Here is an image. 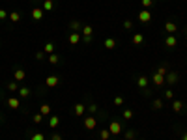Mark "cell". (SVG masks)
Listing matches in <instances>:
<instances>
[{
  "mask_svg": "<svg viewBox=\"0 0 187 140\" xmlns=\"http://www.w3.org/2000/svg\"><path fill=\"white\" fill-rule=\"evenodd\" d=\"M96 125H97V120H96L94 116H86V118H84V127H86L88 131H94Z\"/></svg>",
  "mask_w": 187,
  "mask_h": 140,
  "instance_id": "6da1fadb",
  "label": "cell"
},
{
  "mask_svg": "<svg viewBox=\"0 0 187 140\" xmlns=\"http://www.w3.org/2000/svg\"><path fill=\"white\" fill-rule=\"evenodd\" d=\"M114 105H116V107H122V105H124V97H122V95H116V97H114Z\"/></svg>",
  "mask_w": 187,
  "mask_h": 140,
  "instance_id": "d6a6232c",
  "label": "cell"
},
{
  "mask_svg": "<svg viewBox=\"0 0 187 140\" xmlns=\"http://www.w3.org/2000/svg\"><path fill=\"white\" fill-rule=\"evenodd\" d=\"M92 34H94V26L84 24V26H82V37H88V36H92Z\"/></svg>",
  "mask_w": 187,
  "mask_h": 140,
  "instance_id": "d6986e66",
  "label": "cell"
},
{
  "mask_svg": "<svg viewBox=\"0 0 187 140\" xmlns=\"http://www.w3.org/2000/svg\"><path fill=\"white\" fill-rule=\"evenodd\" d=\"M51 140H64V138H62V135H58V133H54V135L51 137Z\"/></svg>",
  "mask_w": 187,
  "mask_h": 140,
  "instance_id": "60d3db41",
  "label": "cell"
},
{
  "mask_svg": "<svg viewBox=\"0 0 187 140\" xmlns=\"http://www.w3.org/2000/svg\"><path fill=\"white\" fill-rule=\"evenodd\" d=\"M109 131H111V135H120V133L124 131V127H122L120 122H112V123L109 125Z\"/></svg>",
  "mask_w": 187,
  "mask_h": 140,
  "instance_id": "7a4b0ae2",
  "label": "cell"
},
{
  "mask_svg": "<svg viewBox=\"0 0 187 140\" xmlns=\"http://www.w3.org/2000/svg\"><path fill=\"white\" fill-rule=\"evenodd\" d=\"M73 112H75V116H82V114L86 112V107H84L82 103H77V105L73 107Z\"/></svg>",
  "mask_w": 187,
  "mask_h": 140,
  "instance_id": "7c38bea8",
  "label": "cell"
},
{
  "mask_svg": "<svg viewBox=\"0 0 187 140\" xmlns=\"http://www.w3.org/2000/svg\"><path fill=\"white\" fill-rule=\"evenodd\" d=\"M19 97H22V99L30 97V88H26V86H21V88H19Z\"/></svg>",
  "mask_w": 187,
  "mask_h": 140,
  "instance_id": "ffe728a7",
  "label": "cell"
},
{
  "mask_svg": "<svg viewBox=\"0 0 187 140\" xmlns=\"http://www.w3.org/2000/svg\"><path fill=\"white\" fill-rule=\"evenodd\" d=\"M41 9H43V11H52V9H54V2H52V0H43Z\"/></svg>",
  "mask_w": 187,
  "mask_h": 140,
  "instance_id": "e0dca14e",
  "label": "cell"
},
{
  "mask_svg": "<svg viewBox=\"0 0 187 140\" xmlns=\"http://www.w3.org/2000/svg\"><path fill=\"white\" fill-rule=\"evenodd\" d=\"M67 41H69V45H77L79 41H82V37L79 36V32H71L69 37H67Z\"/></svg>",
  "mask_w": 187,
  "mask_h": 140,
  "instance_id": "52a82bcc",
  "label": "cell"
},
{
  "mask_svg": "<svg viewBox=\"0 0 187 140\" xmlns=\"http://www.w3.org/2000/svg\"><path fill=\"white\" fill-rule=\"evenodd\" d=\"M165 82H169V86L176 84V82H178V75H176L174 71H169V73L165 75Z\"/></svg>",
  "mask_w": 187,
  "mask_h": 140,
  "instance_id": "5b68a950",
  "label": "cell"
},
{
  "mask_svg": "<svg viewBox=\"0 0 187 140\" xmlns=\"http://www.w3.org/2000/svg\"><path fill=\"white\" fill-rule=\"evenodd\" d=\"M88 110H90V112H92V114H94V112H96V110H97V107H96V105H90V107H88Z\"/></svg>",
  "mask_w": 187,
  "mask_h": 140,
  "instance_id": "b9f144b4",
  "label": "cell"
},
{
  "mask_svg": "<svg viewBox=\"0 0 187 140\" xmlns=\"http://www.w3.org/2000/svg\"><path fill=\"white\" fill-rule=\"evenodd\" d=\"M154 2H155V0H142V6H144V9H150V7L154 6Z\"/></svg>",
  "mask_w": 187,
  "mask_h": 140,
  "instance_id": "836d02e7",
  "label": "cell"
},
{
  "mask_svg": "<svg viewBox=\"0 0 187 140\" xmlns=\"http://www.w3.org/2000/svg\"><path fill=\"white\" fill-rule=\"evenodd\" d=\"M139 21H140V22H150V21H152V11H148V9L139 11Z\"/></svg>",
  "mask_w": 187,
  "mask_h": 140,
  "instance_id": "3957f363",
  "label": "cell"
},
{
  "mask_svg": "<svg viewBox=\"0 0 187 140\" xmlns=\"http://www.w3.org/2000/svg\"><path fill=\"white\" fill-rule=\"evenodd\" d=\"M45 58H47V54H45L43 51H41V52H36V60H45Z\"/></svg>",
  "mask_w": 187,
  "mask_h": 140,
  "instance_id": "74e56055",
  "label": "cell"
},
{
  "mask_svg": "<svg viewBox=\"0 0 187 140\" xmlns=\"http://www.w3.org/2000/svg\"><path fill=\"white\" fill-rule=\"evenodd\" d=\"M58 125H60V118H58V116H51V118H49V127H51V129H56Z\"/></svg>",
  "mask_w": 187,
  "mask_h": 140,
  "instance_id": "2e32d148",
  "label": "cell"
},
{
  "mask_svg": "<svg viewBox=\"0 0 187 140\" xmlns=\"http://www.w3.org/2000/svg\"><path fill=\"white\" fill-rule=\"evenodd\" d=\"M152 109H154V110H161V109H163V101H161V99H154Z\"/></svg>",
  "mask_w": 187,
  "mask_h": 140,
  "instance_id": "f546056e",
  "label": "cell"
},
{
  "mask_svg": "<svg viewBox=\"0 0 187 140\" xmlns=\"http://www.w3.org/2000/svg\"><path fill=\"white\" fill-rule=\"evenodd\" d=\"M24 77H26V73H24L22 69H15V73H13V79H15L17 82H21V80H24Z\"/></svg>",
  "mask_w": 187,
  "mask_h": 140,
  "instance_id": "5bb4252c",
  "label": "cell"
},
{
  "mask_svg": "<svg viewBox=\"0 0 187 140\" xmlns=\"http://www.w3.org/2000/svg\"><path fill=\"white\" fill-rule=\"evenodd\" d=\"M39 112H41L43 116H49V114H51V107H49L47 103H43V105L39 107Z\"/></svg>",
  "mask_w": 187,
  "mask_h": 140,
  "instance_id": "4316f807",
  "label": "cell"
},
{
  "mask_svg": "<svg viewBox=\"0 0 187 140\" xmlns=\"http://www.w3.org/2000/svg\"><path fill=\"white\" fill-rule=\"evenodd\" d=\"M182 140H187V133H184V137H182Z\"/></svg>",
  "mask_w": 187,
  "mask_h": 140,
  "instance_id": "ee69618b",
  "label": "cell"
},
{
  "mask_svg": "<svg viewBox=\"0 0 187 140\" xmlns=\"http://www.w3.org/2000/svg\"><path fill=\"white\" fill-rule=\"evenodd\" d=\"M47 58H49V64H52V65H56V64L60 62V58H58V54H56V52H52V54H49Z\"/></svg>",
  "mask_w": 187,
  "mask_h": 140,
  "instance_id": "d4e9b609",
  "label": "cell"
},
{
  "mask_svg": "<svg viewBox=\"0 0 187 140\" xmlns=\"http://www.w3.org/2000/svg\"><path fill=\"white\" fill-rule=\"evenodd\" d=\"M165 30H167V34H174V32L178 30V26H176L174 22H170V21H167V22H165Z\"/></svg>",
  "mask_w": 187,
  "mask_h": 140,
  "instance_id": "4fadbf2b",
  "label": "cell"
},
{
  "mask_svg": "<svg viewBox=\"0 0 187 140\" xmlns=\"http://www.w3.org/2000/svg\"><path fill=\"white\" fill-rule=\"evenodd\" d=\"M0 122H2V116H0Z\"/></svg>",
  "mask_w": 187,
  "mask_h": 140,
  "instance_id": "f6af8a7d",
  "label": "cell"
},
{
  "mask_svg": "<svg viewBox=\"0 0 187 140\" xmlns=\"http://www.w3.org/2000/svg\"><path fill=\"white\" fill-rule=\"evenodd\" d=\"M148 77H144V75H140V77H137V84H139V88H146L148 86Z\"/></svg>",
  "mask_w": 187,
  "mask_h": 140,
  "instance_id": "9a60e30c",
  "label": "cell"
},
{
  "mask_svg": "<svg viewBox=\"0 0 187 140\" xmlns=\"http://www.w3.org/2000/svg\"><path fill=\"white\" fill-rule=\"evenodd\" d=\"M36 2H39V0H36Z\"/></svg>",
  "mask_w": 187,
  "mask_h": 140,
  "instance_id": "bcb514c9",
  "label": "cell"
},
{
  "mask_svg": "<svg viewBox=\"0 0 187 140\" xmlns=\"http://www.w3.org/2000/svg\"><path fill=\"white\" fill-rule=\"evenodd\" d=\"M43 52H45L47 56H49V54H52V52H54V43H51V41H49V43H45V47H43Z\"/></svg>",
  "mask_w": 187,
  "mask_h": 140,
  "instance_id": "7402d4cb",
  "label": "cell"
},
{
  "mask_svg": "<svg viewBox=\"0 0 187 140\" xmlns=\"http://www.w3.org/2000/svg\"><path fill=\"white\" fill-rule=\"evenodd\" d=\"M7 17H9L11 22H19V21H21V13H19V11H11Z\"/></svg>",
  "mask_w": 187,
  "mask_h": 140,
  "instance_id": "cb8c5ba5",
  "label": "cell"
},
{
  "mask_svg": "<svg viewBox=\"0 0 187 140\" xmlns=\"http://www.w3.org/2000/svg\"><path fill=\"white\" fill-rule=\"evenodd\" d=\"M142 41H144V36H142V34H135V36L131 37V43H133V45H140Z\"/></svg>",
  "mask_w": 187,
  "mask_h": 140,
  "instance_id": "44dd1931",
  "label": "cell"
},
{
  "mask_svg": "<svg viewBox=\"0 0 187 140\" xmlns=\"http://www.w3.org/2000/svg\"><path fill=\"white\" fill-rule=\"evenodd\" d=\"M152 82H154L155 86H163V84H165V77L159 75V73H154V75H152Z\"/></svg>",
  "mask_w": 187,
  "mask_h": 140,
  "instance_id": "9c48e42d",
  "label": "cell"
},
{
  "mask_svg": "<svg viewBox=\"0 0 187 140\" xmlns=\"http://www.w3.org/2000/svg\"><path fill=\"white\" fill-rule=\"evenodd\" d=\"M30 140H45V135H43V133H34Z\"/></svg>",
  "mask_w": 187,
  "mask_h": 140,
  "instance_id": "e575fe53",
  "label": "cell"
},
{
  "mask_svg": "<svg viewBox=\"0 0 187 140\" xmlns=\"http://www.w3.org/2000/svg\"><path fill=\"white\" fill-rule=\"evenodd\" d=\"M30 15H32L34 21H41V19H43V9H41V7H34V9L30 11Z\"/></svg>",
  "mask_w": 187,
  "mask_h": 140,
  "instance_id": "8992f818",
  "label": "cell"
},
{
  "mask_svg": "<svg viewBox=\"0 0 187 140\" xmlns=\"http://www.w3.org/2000/svg\"><path fill=\"white\" fill-rule=\"evenodd\" d=\"M165 97H167V99H172V97H174V92H172V90H167V92H165Z\"/></svg>",
  "mask_w": 187,
  "mask_h": 140,
  "instance_id": "f35d334b",
  "label": "cell"
},
{
  "mask_svg": "<svg viewBox=\"0 0 187 140\" xmlns=\"http://www.w3.org/2000/svg\"><path fill=\"white\" fill-rule=\"evenodd\" d=\"M124 28H125V30H131V28H133V22H131L129 19H127V21H124Z\"/></svg>",
  "mask_w": 187,
  "mask_h": 140,
  "instance_id": "8d00e7d4",
  "label": "cell"
},
{
  "mask_svg": "<svg viewBox=\"0 0 187 140\" xmlns=\"http://www.w3.org/2000/svg\"><path fill=\"white\" fill-rule=\"evenodd\" d=\"M43 120V114L41 112H37V114H34V123H39Z\"/></svg>",
  "mask_w": 187,
  "mask_h": 140,
  "instance_id": "d590c367",
  "label": "cell"
},
{
  "mask_svg": "<svg viewBox=\"0 0 187 140\" xmlns=\"http://www.w3.org/2000/svg\"><path fill=\"white\" fill-rule=\"evenodd\" d=\"M124 137H125V140H135L137 133H135L133 129H129V131H125V135H124Z\"/></svg>",
  "mask_w": 187,
  "mask_h": 140,
  "instance_id": "4dcf8cb0",
  "label": "cell"
},
{
  "mask_svg": "<svg viewBox=\"0 0 187 140\" xmlns=\"http://www.w3.org/2000/svg\"><path fill=\"white\" fill-rule=\"evenodd\" d=\"M99 138H101V140H109V138H111V131H109V129H101V131H99Z\"/></svg>",
  "mask_w": 187,
  "mask_h": 140,
  "instance_id": "83f0119b",
  "label": "cell"
},
{
  "mask_svg": "<svg viewBox=\"0 0 187 140\" xmlns=\"http://www.w3.org/2000/svg\"><path fill=\"white\" fill-rule=\"evenodd\" d=\"M140 140H144V138H140Z\"/></svg>",
  "mask_w": 187,
  "mask_h": 140,
  "instance_id": "7dc6e473",
  "label": "cell"
},
{
  "mask_svg": "<svg viewBox=\"0 0 187 140\" xmlns=\"http://www.w3.org/2000/svg\"><path fill=\"white\" fill-rule=\"evenodd\" d=\"M103 47H105L107 51H112V49L116 47V39H112V37H107V39L103 41Z\"/></svg>",
  "mask_w": 187,
  "mask_h": 140,
  "instance_id": "30bf717a",
  "label": "cell"
},
{
  "mask_svg": "<svg viewBox=\"0 0 187 140\" xmlns=\"http://www.w3.org/2000/svg\"><path fill=\"white\" fill-rule=\"evenodd\" d=\"M58 82H60V79H58L56 75H49V77L45 79V84H47L49 88H56V86H58Z\"/></svg>",
  "mask_w": 187,
  "mask_h": 140,
  "instance_id": "277c9868",
  "label": "cell"
},
{
  "mask_svg": "<svg viewBox=\"0 0 187 140\" xmlns=\"http://www.w3.org/2000/svg\"><path fill=\"white\" fill-rule=\"evenodd\" d=\"M155 73H159V75H163V77H165V75L169 73V65H167V64H163V65H159Z\"/></svg>",
  "mask_w": 187,
  "mask_h": 140,
  "instance_id": "f1b7e54d",
  "label": "cell"
},
{
  "mask_svg": "<svg viewBox=\"0 0 187 140\" xmlns=\"http://www.w3.org/2000/svg\"><path fill=\"white\" fill-rule=\"evenodd\" d=\"M176 43H178L176 36H174V34H169V36H167V39H165V45H167L169 49H172V47H176Z\"/></svg>",
  "mask_w": 187,
  "mask_h": 140,
  "instance_id": "ba28073f",
  "label": "cell"
},
{
  "mask_svg": "<svg viewBox=\"0 0 187 140\" xmlns=\"http://www.w3.org/2000/svg\"><path fill=\"white\" fill-rule=\"evenodd\" d=\"M69 30H71V32H79V30H82V24H81L79 21H71V22H69Z\"/></svg>",
  "mask_w": 187,
  "mask_h": 140,
  "instance_id": "ac0fdd59",
  "label": "cell"
},
{
  "mask_svg": "<svg viewBox=\"0 0 187 140\" xmlns=\"http://www.w3.org/2000/svg\"><path fill=\"white\" fill-rule=\"evenodd\" d=\"M7 15H9V13H7L6 9H0V21H4V19H6Z\"/></svg>",
  "mask_w": 187,
  "mask_h": 140,
  "instance_id": "ab89813d",
  "label": "cell"
},
{
  "mask_svg": "<svg viewBox=\"0 0 187 140\" xmlns=\"http://www.w3.org/2000/svg\"><path fill=\"white\" fill-rule=\"evenodd\" d=\"M172 110L174 112H182L184 110V101H172Z\"/></svg>",
  "mask_w": 187,
  "mask_h": 140,
  "instance_id": "603a6c76",
  "label": "cell"
},
{
  "mask_svg": "<svg viewBox=\"0 0 187 140\" xmlns=\"http://www.w3.org/2000/svg\"><path fill=\"white\" fill-rule=\"evenodd\" d=\"M7 107L13 109V110H17V109L21 107V101H19L17 97H9V99H7Z\"/></svg>",
  "mask_w": 187,
  "mask_h": 140,
  "instance_id": "8fae6325",
  "label": "cell"
},
{
  "mask_svg": "<svg viewBox=\"0 0 187 140\" xmlns=\"http://www.w3.org/2000/svg\"><path fill=\"white\" fill-rule=\"evenodd\" d=\"M82 41H84V43H92V36H88V37H82Z\"/></svg>",
  "mask_w": 187,
  "mask_h": 140,
  "instance_id": "7bdbcfd3",
  "label": "cell"
},
{
  "mask_svg": "<svg viewBox=\"0 0 187 140\" xmlns=\"http://www.w3.org/2000/svg\"><path fill=\"white\" fill-rule=\"evenodd\" d=\"M122 116H124V120H125V122H127V120H131V118H133V110H129V109H125V110H124V114H122Z\"/></svg>",
  "mask_w": 187,
  "mask_h": 140,
  "instance_id": "1f68e13d",
  "label": "cell"
},
{
  "mask_svg": "<svg viewBox=\"0 0 187 140\" xmlns=\"http://www.w3.org/2000/svg\"><path fill=\"white\" fill-rule=\"evenodd\" d=\"M19 88H21V86H19L17 80H11V82L7 84V90H9V92H19Z\"/></svg>",
  "mask_w": 187,
  "mask_h": 140,
  "instance_id": "484cf974",
  "label": "cell"
}]
</instances>
